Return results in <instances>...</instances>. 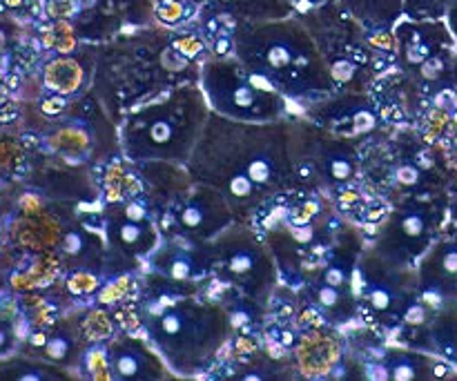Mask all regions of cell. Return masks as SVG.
Segmentation results:
<instances>
[{
    "instance_id": "e0dca14e",
    "label": "cell",
    "mask_w": 457,
    "mask_h": 381,
    "mask_svg": "<svg viewBox=\"0 0 457 381\" xmlns=\"http://www.w3.org/2000/svg\"><path fill=\"white\" fill-rule=\"evenodd\" d=\"M451 0H404V13L413 21L424 18H445Z\"/></svg>"
},
{
    "instance_id": "ba28073f",
    "label": "cell",
    "mask_w": 457,
    "mask_h": 381,
    "mask_svg": "<svg viewBox=\"0 0 457 381\" xmlns=\"http://www.w3.org/2000/svg\"><path fill=\"white\" fill-rule=\"evenodd\" d=\"M339 7L351 13L370 31L391 29L404 13V0H337Z\"/></svg>"
},
{
    "instance_id": "7a4b0ae2",
    "label": "cell",
    "mask_w": 457,
    "mask_h": 381,
    "mask_svg": "<svg viewBox=\"0 0 457 381\" xmlns=\"http://www.w3.org/2000/svg\"><path fill=\"white\" fill-rule=\"evenodd\" d=\"M433 230H436V210L428 205H413L397 214L395 221L391 223L386 244L393 245V254L406 261L428 248Z\"/></svg>"
},
{
    "instance_id": "f546056e",
    "label": "cell",
    "mask_w": 457,
    "mask_h": 381,
    "mask_svg": "<svg viewBox=\"0 0 457 381\" xmlns=\"http://www.w3.org/2000/svg\"><path fill=\"white\" fill-rule=\"evenodd\" d=\"M62 107H65V101H62V98H49V101L43 103L45 114H58Z\"/></svg>"
},
{
    "instance_id": "5bb4252c",
    "label": "cell",
    "mask_w": 457,
    "mask_h": 381,
    "mask_svg": "<svg viewBox=\"0 0 457 381\" xmlns=\"http://www.w3.org/2000/svg\"><path fill=\"white\" fill-rule=\"evenodd\" d=\"M326 177L333 178L335 183H344L355 177V161H353L351 152H326Z\"/></svg>"
},
{
    "instance_id": "8992f818",
    "label": "cell",
    "mask_w": 457,
    "mask_h": 381,
    "mask_svg": "<svg viewBox=\"0 0 457 381\" xmlns=\"http://www.w3.org/2000/svg\"><path fill=\"white\" fill-rule=\"evenodd\" d=\"M134 128L143 132V145L141 152H156L174 150L177 143H181L183 120L181 114L172 110V107H159V110H150L143 116H138Z\"/></svg>"
},
{
    "instance_id": "d6a6232c",
    "label": "cell",
    "mask_w": 457,
    "mask_h": 381,
    "mask_svg": "<svg viewBox=\"0 0 457 381\" xmlns=\"http://www.w3.org/2000/svg\"><path fill=\"white\" fill-rule=\"evenodd\" d=\"M449 137H451V141H453V145L457 147V119H453L449 123Z\"/></svg>"
},
{
    "instance_id": "83f0119b",
    "label": "cell",
    "mask_w": 457,
    "mask_h": 381,
    "mask_svg": "<svg viewBox=\"0 0 457 381\" xmlns=\"http://www.w3.org/2000/svg\"><path fill=\"white\" fill-rule=\"evenodd\" d=\"M83 245H85V239L83 235H79V232H70V235L65 236V241H62V250H65L67 254H80L85 250Z\"/></svg>"
},
{
    "instance_id": "d4e9b609",
    "label": "cell",
    "mask_w": 457,
    "mask_h": 381,
    "mask_svg": "<svg viewBox=\"0 0 457 381\" xmlns=\"http://www.w3.org/2000/svg\"><path fill=\"white\" fill-rule=\"evenodd\" d=\"M174 47H177L179 54L192 58L204 49V43H201L199 38H195V36H181V38L174 40Z\"/></svg>"
},
{
    "instance_id": "f1b7e54d",
    "label": "cell",
    "mask_w": 457,
    "mask_h": 381,
    "mask_svg": "<svg viewBox=\"0 0 457 381\" xmlns=\"http://www.w3.org/2000/svg\"><path fill=\"white\" fill-rule=\"evenodd\" d=\"M445 21H446V25H449L451 34L455 36V43H457V0H451L449 9H446Z\"/></svg>"
},
{
    "instance_id": "7402d4cb",
    "label": "cell",
    "mask_w": 457,
    "mask_h": 381,
    "mask_svg": "<svg viewBox=\"0 0 457 381\" xmlns=\"http://www.w3.org/2000/svg\"><path fill=\"white\" fill-rule=\"evenodd\" d=\"M79 12V0H49L47 16L54 21H67Z\"/></svg>"
},
{
    "instance_id": "8d00e7d4",
    "label": "cell",
    "mask_w": 457,
    "mask_h": 381,
    "mask_svg": "<svg viewBox=\"0 0 457 381\" xmlns=\"http://www.w3.org/2000/svg\"><path fill=\"white\" fill-rule=\"evenodd\" d=\"M4 344H7V335H4L3 330H0V348H3Z\"/></svg>"
},
{
    "instance_id": "cb8c5ba5",
    "label": "cell",
    "mask_w": 457,
    "mask_h": 381,
    "mask_svg": "<svg viewBox=\"0 0 457 381\" xmlns=\"http://www.w3.org/2000/svg\"><path fill=\"white\" fill-rule=\"evenodd\" d=\"M348 277H351V272L344 268V263H333V266H328V270H326L324 281L326 284L335 286V288H344L348 281Z\"/></svg>"
},
{
    "instance_id": "4fadbf2b",
    "label": "cell",
    "mask_w": 457,
    "mask_h": 381,
    "mask_svg": "<svg viewBox=\"0 0 457 381\" xmlns=\"http://www.w3.org/2000/svg\"><path fill=\"white\" fill-rule=\"evenodd\" d=\"M156 268L168 272L170 279L174 281H190L195 277V261L183 250H170L156 257Z\"/></svg>"
},
{
    "instance_id": "5b68a950",
    "label": "cell",
    "mask_w": 457,
    "mask_h": 381,
    "mask_svg": "<svg viewBox=\"0 0 457 381\" xmlns=\"http://www.w3.org/2000/svg\"><path fill=\"white\" fill-rule=\"evenodd\" d=\"M221 270L235 284H257L259 277L266 272V257L262 248L250 239H228L221 245Z\"/></svg>"
},
{
    "instance_id": "44dd1931",
    "label": "cell",
    "mask_w": 457,
    "mask_h": 381,
    "mask_svg": "<svg viewBox=\"0 0 457 381\" xmlns=\"http://www.w3.org/2000/svg\"><path fill=\"white\" fill-rule=\"evenodd\" d=\"M87 370L89 377L107 379L110 377V361H107L105 351H92L87 355Z\"/></svg>"
},
{
    "instance_id": "9a60e30c",
    "label": "cell",
    "mask_w": 457,
    "mask_h": 381,
    "mask_svg": "<svg viewBox=\"0 0 457 381\" xmlns=\"http://www.w3.org/2000/svg\"><path fill=\"white\" fill-rule=\"evenodd\" d=\"M436 339L437 344H440L442 351H445L451 360L457 361V311L440 315V321H437L436 328Z\"/></svg>"
},
{
    "instance_id": "e575fe53",
    "label": "cell",
    "mask_w": 457,
    "mask_h": 381,
    "mask_svg": "<svg viewBox=\"0 0 457 381\" xmlns=\"http://www.w3.org/2000/svg\"><path fill=\"white\" fill-rule=\"evenodd\" d=\"M31 344H34V346H45V344H47V337H45L43 333H36L34 337H31Z\"/></svg>"
},
{
    "instance_id": "74e56055",
    "label": "cell",
    "mask_w": 457,
    "mask_h": 381,
    "mask_svg": "<svg viewBox=\"0 0 457 381\" xmlns=\"http://www.w3.org/2000/svg\"><path fill=\"white\" fill-rule=\"evenodd\" d=\"M453 212H455V217H457V192H455V201H453Z\"/></svg>"
},
{
    "instance_id": "7c38bea8",
    "label": "cell",
    "mask_w": 457,
    "mask_h": 381,
    "mask_svg": "<svg viewBox=\"0 0 457 381\" xmlns=\"http://www.w3.org/2000/svg\"><path fill=\"white\" fill-rule=\"evenodd\" d=\"M80 79H83V71H80L79 62L70 61V58L52 61L45 70V85L58 94L74 92L80 85Z\"/></svg>"
},
{
    "instance_id": "30bf717a",
    "label": "cell",
    "mask_w": 457,
    "mask_h": 381,
    "mask_svg": "<svg viewBox=\"0 0 457 381\" xmlns=\"http://www.w3.org/2000/svg\"><path fill=\"white\" fill-rule=\"evenodd\" d=\"M388 377L393 379H431V377H446L451 369L446 364H437V361L428 360V357L415 355V352H402L393 351L388 355Z\"/></svg>"
},
{
    "instance_id": "836d02e7",
    "label": "cell",
    "mask_w": 457,
    "mask_h": 381,
    "mask_svg": "<svg viewBox=\"0 0 457 381\" xmlns=\"http://www.w3.org/2000/svg\"><path fill=\"white\" fill-rule=\"evenodd\" d=\"M3 3H4V7H9V9H21V7H25L27 0H3Z\"/></svg>"
},
{
    "instance_id": "1f68e13d",
    "label": "cell",
    "mask_w": 457,
    "mask_h": 381,
    "mask_svg": "<svg viewBox=\"0 0 457 381\" xmlns=\"http://www.w3.org/2000/svg\"><path fill=\"white\" fill-rule=\"evenodd\" d=\"M21 205H22V208H29V212H34V210H38V201H36L34 196H22Z\"/></svg>"
},
{
    "instance_id": "277c9868",
    "label": "cell",
    "mask_w": 457,
    "mask_h": 381,
    "mask_svg": "<svg viewBox=\"0 0 457 381\" xmlns=\"http://www.w3.org/2000/svg\"><path fill=\"white\" fill-rule=\"evenodd\" d=\"M339 357H342V346L335 333H326L315 326V330H308L297 346L299 369L308 377H321L335 370Z\"/></svg>"
},
{
    "instance_id": "ffe728a7",
    "label": "cell",
    "mask_w": 457,
    "mask_h": 381,
    "mask_svg": "<svg viewBox=\"0 0 457 381\" xmlns=\"http://www.w3.org/2000/svg\"><path fill=\"white\" fill-rule=\"evenodd\" d=\"M85 337L92 339V342H98V339H105L112 335V324L107 319V315H101V312H92V315L85 319L83 324Z\"/></svg>"
},
{
    "instance_id": "6da1fadb",
    "label": "cell",
    "mask_w": 457,
    "mask_h": 381,
    "mask_svg": "<svg viewBox=\"0 0 457 381\" xmlns=\"http://www.w3.org/2000/svg\"><path fill=\"white\" fill-rule=\"evenodd\" d=\"M205 83H208L214 105L226 114L239 116V119H248V116L259 119V116H270L277 112L272 94L254 87L250 79H244L239 67L210 65Z\"/></svg>"
},
{
    "instance_id": "4dcf8cb0",
    "label": "cell",
    "mask_w": 457,
    "mask_h": 381,
    "mask_svg": "<svg viewBox=\"0 0 457 381\" xmlns=\"http://www.w3.org/2000/svg\"><path fill=\"white\" fill-rule=\"evenodd\" d=\"M290 3L295 4V7H297V12H308V9H312V7H320V4H324V3H328V0H290Z\"/></svg>"
},
{
    "instance_id": "603a6c76",
    "label": "cell",
    "mask_w": 457,
    "mask_h": 381,
    "mask_svg": "<svg viewBox=\"0 0 457 381\" xmlns=\"http://www.w3.org/2000/svg\"><path fill=\"white\" fill-rule=\"evenodd\" d=\"M96 277L87 275V272H74V275L67 279V288L71 294H87L96 288Z\"/></svg>"
},
{
    "instance_id": "3957f363",
    "label": "cell",
    "mask_w": 457,
    "mask_h": 381,
    "mask_svg": "<svg viewBox=\"0 0 457 381\" xmlns=\"http://www.w3.org/2000/svg\"><path fill=\"white\" fill-rule=\"evenodd\" d=\"M422 299L436 311L457 294V239L442 241L427 254L422 266Z\"/></svg>"
},
{
    "instance_id": "2e32d148",
    "label": "cell",
    "mask_w": 457,
    "mask_h": 381,
    "mask_svg": "<svg viewBox=\"0 0 457 381\" xmlns=\"http://www.w3.org/2000/svg\"><path fill=\"white\" fill-rule=\"evenodd\" d=\"M312 297H315V303L321 308V311L330 312V315L339 312L342 317H348V312L344 311L346 299H344L342 288H335V286L321 281V284L315 286V290H312Z\"/></svg>"
},
{
    "instance_id": "52a82bcc",
    "label": "cell",
    "mask_w": 457,
    "mask_h": 381,
    "mask_svg": "<svg viewBox=\"0 0 457 381\" xmlns=\"http://www.w3.org/2000/svg\"><path fill=\"white\" fill-rule=\"evenodd\" d=\"M226 205L219 196H192L181 210V228L199 236H210L226 223Z\"/></svg>"
},
{
    "instance_id": "484cf974",
    "label": "cell",
    "mask_w": 457,
    "mask_h": 381,
    "mask_svg": "<svg viewBox=\"0 0 457 381\" xmlns=\"http://www.w3.org/2000/svg\"><path fill=\"white\" fill-rule=\"evenodd\" d=\"M70 348H71V344L67 342L65 337H52V339H47V344H45V351H47V355L56 361L65 360L67 352H70Z\"/></svg>"
},
{
    "instance_id": "ac0fdd59",
    "label": "cell",
    "mask_w": 457,
    "mask_h": 381,
    "mask_svg": "<svg viewBox=\"0 0 457 381\" xmlns=\"http://www.w3.org/2000/svg\"><path fill=\"white\" fill-rule=\"evenodd\" d=\"M45 45L52 49H56V52L61 54H67L71 52V49L76 47V36H74V29H71V25L67 21H56L52 27H49L47 31H45Z\"/></svg>"
},
{
    "instance_id": "d6986e66",
    "label": "cell",
    "mask_w": 457,
    "mask_h": 381,
    "mask_svg": "<svg viewBox=\"0 0 457 381\" xmlns=\"http://www.w3.org/2000/svg\"><path fill=\"white\" fill-rule=\"evenodd\" d=\"M154 13L165 25H179V22H183L190 16L183 0H156Z\"/></svg>"
},
{
    "instance_id": "4316f807",
    "label": "cell",
    "mask_w": 457,
    "mask_h": 381,
    "mask_svg": "<svg viewBox=\"0 0 457 381\" xmlns=\"http://www.w3.org/2000/svg\"><path fill=\"white\" fill-rule=\"evenodd\" d=\"M128 286H129V279H120V281H116V284L107 286V288L101 293V302L103 303L119 302V299L125 297V290H128Z\"/></svg>"
},
{
    "instance_id": "9c48e42d",
    "label": "cell",
    "mask_w": 457,
    "mask_h": 381,
    "mask_svg": "<svg viewBox=\"0 0 457 381\" xmlns=\"http://www.w3.org/2000/svg\"><path fill=\"white\" fill-rule=\"evenodd\" d=\"M112 370L119 379L156 377V364L150 352L134 342H120L112 348Z\"/></svg>"
},
{
    "instance_id": "8fae6325",
    "label": "cell",
    "mask_w": 457,
    "mask_h": 381,
    "mask_svg": "<svg viewBox=\"0 0 457 381\" xmlns=\"http://www.w3.org/2000/svg\"><path fill=\"white\" fill-rule=\"evenodd\" d=\"M110 232L114 244L120 245L123 250H128V253L143 254L152 248V244H154V235H152L150 228L143 226V223L129 221L123 214H120V219H116V221L112 223Z\"/></svg>"
},
{
    "instance_id": "d590c367",
    "label": "cell",
    "mask_w": 457,
    "mask_h": 381,
    "mask_svg": "<svg viewBox=\"0 0 457 381\" xmlns=\"http://www.w3.org/2000/svg\"><path fill=\"white\" fill-rule=\"evenodd\" d=\"M4 45H7V36H4V31L0 29V49H4Z\"/></svg>"
}]
</instances>
